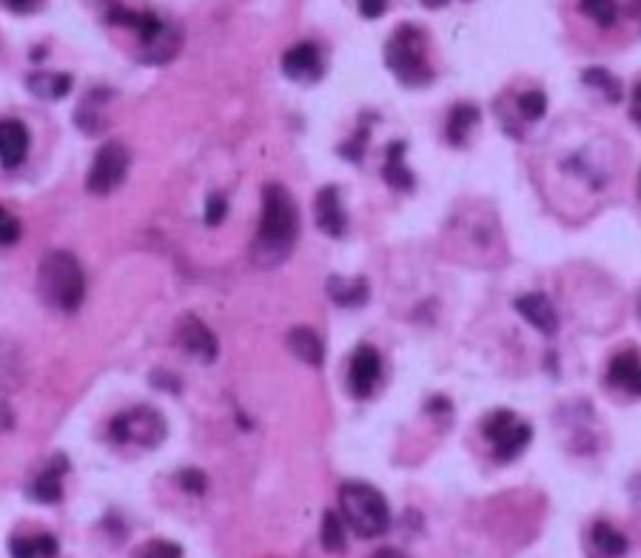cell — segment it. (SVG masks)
<instances>
[{"label":"cell","mask_w":641,"mask_h":558,"mask_svg":"<svg viewBox=\"0 0 641 558\" xmlns=\"http://www.w3.org/2000/svg\"><path fill=\"white\" fill-rule=\"evenodd\" d=\"M300 234V214L294 197L283 186H265L263 191V217H260V231L251 245V260L257 265H277L283 262Z\"/></svg>","instance_id":"1"},{"label":"cell","mask_w":641,"mask_h":558,"mask_svg":"<svg viewBox=\"0 0 641 558\" xmlns=\"http://www.w3.org/2000/svg\"><path fill=\"white\" fill-rule=\"evenodd\" d=\"M38 291L46 305L57 311H77L86 297V277L80 262L66 251H52L40 262Z\"/></svg>","instance_id":"2"},{"label":"cell","mask_w":641,"mask_h":558,"mask_svg":"<svg viewBox=\"0 0 641 558\" xmlns=\"http://www.w3.org/2000/svg\"><path fill=\"white\" fill-rule=\"evenodd\" d=\"M385 63L405 86H425L434 80V69L428 63V43L414 23H402L385 43Z\"/></svg>","instance_id":"3"},{"label":"cell","mask_w":641,"mask_h":558,"mask_svg":"<svg viewBox=\"0 0 641 558\" xmlns=\"http://www.w3.org/2000/svg\"><path fill=\"white\" fill-rule=\"evenodd\" d=\"M340 510L345 524L362 536L377 539L391 524V510L377 487L362 482H348L340 487Z\"/></svg>","instance_id":"4"},{"label":"cell","mask_w":641,"mask_h":558,"mask_svg":"<svg viewBox=\"0 0 641 558\" xmlns=\"http://www.w3.org/2000/svg\"><path fill=\"white\" fill-rule=\"evenodd\" d=\"M485 430V436L491 439L493 445V456L499 459V462H513V459H519L530 445V436H533V430H530L528 422H522L516 413H510V410H496L488 416V422L482 425Z\"/></svg>","instance_id":"5"},{"label":"cell","mask_w":641,"mask_h":558,"mask_svg":"<svg viewBox=\"0 0 641 558\" xmlns=\"http://www.w3.org/2000/svg\"><path fill=\"white\" fill-rule=\"evenodd\" d=\"M112 439L114 442H137V445L154 447L160 445V439L166 436V425L160 419V413L151 408H134L114 416L112 419Z\"/></svg>","instance_id":"6"},{"label":"cell","mask_w":641,"mask_h":558,"mask_svg":"<svg viewBox=\"0 0 641 558\" xmlns=\"http://www.w3.org/2000/svg\"><path fill=\"white\" fill-rule=\"evenodd\" d=\"M129 171V149L123 143H103L97 149L95 160H92V168H89V177H86V188L92 194H109L114 188L123 183Z\"/></svg>","instance_id":"7"},{"label":"cell","mask_w":641,"mask_h":558,"mask_svg":"<svg viewBox=\"0 0 641 558\" xmlns=\"http://www.w3.org/2000/svg\"><path fill=\"white\" fill-rule=\"evenodd\" d=\"M379 376H382V359L371 348V345H359L351 365H348V388L357 399H368L371 393L377 391Z\"/></svg>","instance_id":"8"},{"label":"cell","mask_w":641,"mask_h":558,"mask_svg":"<svg viewBox=\"0 0 641 558\" xmlns=\"http://www.w3.org/2000/svg\"><path fill=\"white\" fill-rule=\"evenodd\" d=\"M283 72L291 80H317L322 75V55L317 43H297L283 55Z\"/></svg>","instance_id":"9"},{"label":"cell","mask_w":641,"mask_h":558,"mask_svg":"<svg viewBox=\"0 0 641 558\" xmlns=\"http://www.w3.org/2000/svg\"><path fill=\"white\" fill-rule=\"evenodd\" d=\"M177 339L180 345L189 351L191 356H197L200 362H211L217 356V336L208 331V325H203L197 317H186L177 328Z\"/></svg>","instance_id":"10"},{"label":"cell","mask_w":641,"mask_h":558,"mask_svg":"<svg viewBox=\"0 0 641 558\" xmlns=\"http://www.w3.org/2000/svg\"><path fill=\"white\" fill-rule=\"evenodd\" d=\"M29 154V131L20 120H0V166L18 168Z\"/></svg>","instance_id":"11"},{"label":"cell","mask_w":641,"mask_h":558,"mask_svg":"<svg viewBox=\"0 0 641 558\" xmlns=\"http://www.w3.org/2000/svg\"><path fill=\"white\" fill-rule=\"evenodd\" d=\"M317 225L328 237H342L345 228H348V220H345V208H342L340 191L334 186H325L317 194Z\"/></svg>","instance_id":"12"},{"label":"cell","mask_w":641,"mask_h":558,"mask_svg":"<svg viewBox=\"0 0 641 558\" xmlns=\"http://www.w3.org/2000/svg\"><path fill=\"white\" fill-rule=\"evenodd\" d=\"M516 311L528 319L530 325L542 334H556L559 328V317H556V308L550 305V299L545 294H525V297L516 299Z\"/></svg>","instance_id":"13"},{"label":"cell","mask_w":641,"mask_h":558,"mask_svg":"<svg viewBox=\"0 0 641 558\" xmlns=\"http://www.w3.org/2000/svg\"><path fill=\"white\" fill-rule=\"evenodd\" d=\"M607 382L613 388L630 391L633 396H641V359L633 351L613 356L610 368H607Z\"/></svg>","instance_id":"14"},{"label":"cell","mask_w":641,"mask_h":558,"mask_svg":"<svg viewBox=\"0 0 641 558\" xmlns=\"http://www.w3.org/2000/svg\"><path fill=\"white\" fill-rule=\"evenodd\" d=\"M382 177H385V183L396 191H411L414 188V174H411V168L405 166V143L402 140H396L394 146L388 149L385 154V166H382Z\"/></svg>","instance_id":"15"},{"label":"cell","mask_w":641,"mask_h":558,"mask_svg":"<svg viewBox=\"0 0 641 558\" xmlns=\"http://www.w3.org/2000/svg\"><path fill=\"white\" fill-rule=\"evenodd\" d=\"M288 348L291 354L297 356L300 362L311 365V368H320L322 359H325V348H322V339L317 331L311 328H294L288 334Z\"/></svg>","instance_id":"16"},{"label":"cell","mask_w":641,"mask_h":558,"mask_svg":"<svg viewBox=\"0 0 641 558\" xmlns=\"http://www.w3.org/2000/svg\"><path fill=\"white\" fill-rule=\"evenodd\" d=\"M9 553H12V558H57L60 547H57L55 536H49V533H38V536H12V541H9Z\"/></svg>","instance_id":"17"},{"label":"cell","mask_w":641,"mask_h":558,"mask_svg":"<svg viewBox=\"0 0 641 558\" xmlns=\"http://www.w3.org/2000/svg\"><path fill=\"white\" fill-rule=\"evenodd\" d=\"M29 493H32V499H38V502H60V499H63V465L46 467L38 479L32 482Z\"/></svg>","instance_id":"18"},{"label":"cell","mask_w":641,"mask_h":558,"mask_svg":"<svg viewBox=\"0 0 641 558\" xmlns=\"http://www.w3.org/2000/svg\"><path fill=\"white\" fill-rule=\"evenodd\" d=\"M476 123H479V109L471 106V103H459V106H453L451 117H448L445 134H448V140H451L453 146H462Z\"/></svg>","instance_id":"19"},{"label":"cell","mask_w":641,"mask_h":558,"mask_svg":"<svg viewBox=\"0 0 641 558\" xmlns=\"http://www.w3.org/2000/svg\"><path fill=\"white\" fill-rule=\"evenodd\" d=\"M29 89L38 94L40 100H60L72 89V77L63 72H40V75L29 77Z\"/></svg>","instance_id":"20"},{"label":"cell","mask_w":641,"mask_h":558,"mask_svg":"<svg viewBox=\"0 0 641 558\" xmlns=\"http://www.w3.org/2000/svg\"><path fill=\"white\" fill-rule=\"evenodd\" d=\"M328 294L337 299L340 305L357 308V305H362V302L368 299V285H365L359 277L354 279L331 277V282H328Z\"/></svg>","instance_id":"21"},{"label":"cell","mask_w":641,"mask_h":558,"mask_svg":"<svg viewBox=\"0 0 641 558\" xmlns=\"http://www.w3.org/2000/svg\"><path fill=\"white\" fill-rule=\"evenodd\" d=\"M593 544L602 550L604 556L610 558H619L627 553V539H624L616 527H610V524H604V521L593 524Z\"/></svg>","instance_id":"22"},{"label":"cell","mask_w":641,"mask_h":558,"mask_svg":"<svg viewBox=\"0 0 641 558\" xmlns=\"http://www.w3.org/2000/svg\"><path fill=\"white\" fill-rule=\"evenodd\" d=\"M579 9H582V15H587L602 29H610L619 20V3L616 0H579Z\"/></svg>","instance_id":"23"},{"label":"cell","mask_w":641,"mask_h":558,"mask_svg":"<svg viewBox=\"0 0 641 558\" xmlns=\"http://www.w3.org/2000/svg\"><path fill=\"white\" fill-rule=\"evenodd\" d=\"M320 539L325 550L331 553H342L348 547V539H345V521L337 516V513H325L320 527Z\"/></svg>","instance_id":"24"},{"label":"cell","mask_w":641,"mask_h":558,"mask_svg":"<svg viewBox=\"0 0 641 558\" xmlns=\"http://www.w3.org/2000/svg\"><path fill=\"white\" fill-rule=\"evenodd\" d=\"M585 83L587 86H596V89H602V92L607 94V100H610V103H616V100L622 97V86H619V80L610 75V72H604V69H587Z\"/></svg>","instance_id":"25"},{"label":"cell","mask_w":641,"mask_h":558,"mask_svg":"<svg viewBox=\"0 0 641 558\" xmlns=\"http://www.w3.org/2000/svg\"><path fill=\"white\" fill-rule=\"evenodd\" d=\"M519 109L522 114L528 117L530 123H536V120H542L547 112V97L545 92H539V89H533V92H525L519 97Z\"/></svg>","instance_id":"26"},{"label":"cell","mask_w":641,"mask_h":558,"mask_svg":"<svg viewBox=\"0 0 641 558\" xmlns=\"http://www.w3.org/2000/svg\"><path fill=\"white\" fill-rule=\"evenodd\" d=\"M140 558H183V550H180V544H174V541L154 539L140 550Z\"/></svg>","instance_id":"27"},{"label":"cell","mask_w":641,"mask_h":558,"mask_svg":"<svg viewBox=\"0 0 641 558\" xmlns=\"http://www.w3.org/2000/svg\"><path fill=\"white\" fill-rule=\"evenodd\" d=\"M20 240V220L0 205V245H15Z\"/></svg>","instance_id":"28"},{"label":"cell","mask_w":641,"mask_h":558,"mask_svg":"<svg viewBox=\"0 0 641 558\" xmlns=\"http://www.w3.org/2000/svg\"><path fill=\"white\" fill-rule=\"evenodd\" d=\"M226 211H228L226 197H223V194H211L206 203V223L220 225L223 220H226Z\"/></svg>","instance_id":"29"},{"label":"cell","mask_w":641,"mask_h":558,"mask_svg":"<svg viewBox=\"0 0 641 558\" xmlns=\"http://www.w3.org/2000/svg\"><path fill=\"white\" fill-rule=\"evenodd\" d=\"M180 487L183 490H191V493H203L206 490V476L200 473V470H186V473H180Z\"/></svg>","instance_id":"30"},{"label":"cell","mask_w":641,"mask_h":558,"mask_svg":"<svg viewBox=\"0 0 641 558\" xmlns=\"http://www.w3.org/2000/svg\"><path fill=\"white\" fill-rule=\"evenodd\" d=\"M388 9V0H359V15L368 20H377L385 15Z\"/></svg>","instance_id":"31"},{"label":"cell","mask_w":641,"mask_h":558,"mask_svg":"<svg viewBox=\"0 0 641 558\" xmlns=\"http://www.w3.org/2000/svg\"><path fill=\"white\" fill-rule=\"evenodd\" d=\"M38 3L40 0H6V6H9L12 12H32Z\"/></svg>","instance_id":"32"},{"label":"cell","mask_w":641,"mask_h":558,"mask_svg":"<svg viewBox=\"0 0 641 558\" xmlns=\"http://www.w3.org/2000/svg\"><path fill=\"white\" fill-rule=\"evenodd\" d=\"M633 120L641 129V83H636V89H633Z\"/></svg>","instance_id":"33"},{"label":"cell","mask_w":641,"mask_h":558,"mask_svg":"<svg viewBox=\"0 0 641 558\" xmlns=\"http://www.w3.org/2000/svg\"><path fill=\"white\" fill-rule=\"evenodd\" d=\"M371 558H408V556H402L399 550H391V547H382V550H377Z\"/></svg>","instance_id":"34"},{"label":"cell","mask_w":641,"mask_h":558,"mask_svg":"<svg viewBox=\"0 0 641 558\" xmlns=\"http://www.w3.org/2000/svg\"><path fill=\"white\" fill-rule=\"evenodd\" d=\"M422 6H428V9H442V6H448V0H419Z\"/></svg>","instance_id":"35"},{"label":"cell","mask_w":641,"mask_h":558,"mask_svg":"<svg viewBox=\"0 0 641 558\" xmlns=\"http://www.w3.org/2000/svg\"><path fill=\"white\" fill-rule=\"evenodd\" d=\"M633 15H636L641 23V0H633Z\"/></svg>","instance_id":"36"}]
</instances>
